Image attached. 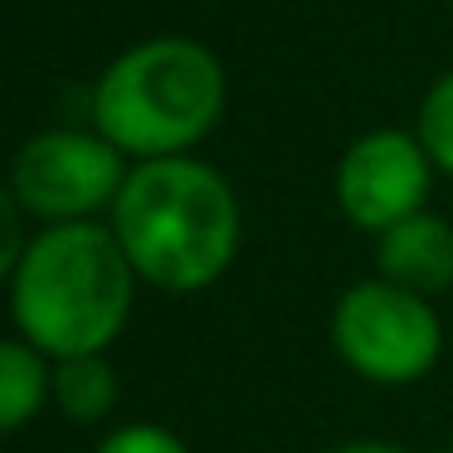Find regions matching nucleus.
Returning a JSON list of instances; mask_svg holds the SVG:
<instances>
[{
  "mask_svg": "<svg viewBox=\"0 0 453 453\" xmlns=\"http://www.w3.org/2000/svg\"><path fill=\"white\" fill-rule=\"evenodd\" d=\"M108 225L137 278L161 293L215 288L234 268L244 239L234 186L200 157L137 161Z\"/></svg>",
  "mask_w": 453,
  "mask_h": 453,
  "instance_id": "nucleus-1",
  "label": "nucleus"
},
{
  "mask_svg": "<svg viewBox=\"0 0 453 453\" xmlns=\"http://www.w3.org/2000/svg\"><path fill=\"white\" fill-rule=\"evenodd\" d=\"M11 317L15 336L50 361L108 356L122 336L137 297V268L122 254L112 225H44L30 234L20 264L11 268Z\"/></svg>",
  "mask_w": 453,
  "mask_h": 453,
  "instance_id": "nucleus-2",
  "label": "nucleus"
},
{
  "mask_svg": "<svg viewBox=\"0 0 453 453\" xmlns=\"http://www.w3.org/2000/svg\"><path fill=\"white\" fill-rule=\"evenodd\" d=\"M229 79L215 50L190 35H157L122 50L93 83V132L132 161L196 157L225 118Z\"/></svg>",
  "mask_w": 453,
  "mask_h": 453,
  "instance_id": "nucleus-3",
  "label": "nucleus"
},
{
  "mask_svg": "<svg viewBox=\"0 0 453 453\" xmlns=\"http://www.w3.org/2000/svg\"><path fill=\"white\" fill-rule=\"evenodd\" d=\"M332 346L361 380L414 385L439 365L443 322L429 297L385 283V278H365L336 297Z\"/></svg>",
  "mask_w": 453,
  "mask_h": 453,
  "instance_id": "nucleus-4",
  "label": "nucleus"
},
{
  "mask_svg": "<svg viewBox=\"0 0 453 453\" xmlns=\"http://www.w3.org/2000/svg\"><path fill=\"white\" fill-rule=\"evenodd\" d=\"M127 157L103 132L54 127L30 137L11 161V200L25 219L44 225H79L118 205L127 186Z\"/></svg>",
  "mask_w": 453,
  "mask_h": 453,
  "instance_id": "nucleus-5",
  "label": "nucleus"
},
{
  "mask_svg": "<svg viewBox=\"0 0 453 453\" xmlns=\"http://www.w3.org/2000/svg\"><path fill=\"white\" fill-rule=\"evenodd\" d=\"M429 190H434L429 151L414 132L400 127H375L365 137H356L342 151L332 176V196L346 225L365 229L375 239L385 229H395L400 219L429 210Z\"/></svg>",
  "mask_w": 453,
  "mask_h": 453,
  "instance_id": "nucleus-6",
  "label": "nucleus"
},
{
  "mask_svg": "<svg viewBox=\"0 0 453 453\" xmlns=\"http://www.w3.org/2000/svg\"><path fill=\"white\" fill-rule=\"evenodd\" d=\"M375 264L385 283H400L419 297L449 293L453 288V225L434 210L400 219L375 239Z\"/></svg>",
  "mask_w": 453,
  "mask_h": 453,
  "instance_id": "nucleus-7",
  "label": "nucleus"
},
{
  "mask_svg": "<svg viewBox=\"0 0 453 453\" xmlns=\"http://www.w3.org/2000/svg\"><path fill=\"white\" fill-rule=\"evenodd\" d=\"M44 400H54V361L25 336H11L0 346V429H25Z\"/></svg>",
  "mask_w": 453,
  "mask_h": 453,
  "instance_id": "nucleus-8",
  "label": "nucleus"
},
{
  "mask_svg": "<svg viewBox=\"0 0 453 453\" xmlns=\"http://www.w3.org/2000/svg\"><path fill=\"white\" fill-rule=\"evenodd\" d=\"M118 365L108 356H73V361H54V404L64 419L73 424H98L118 410Z\"/></svg>",
  "mask_w": 453,
  "mask_h": 453,
  "instance_id": "nucleus-9",
  "label": "nucleus"
},
{
  "mask_svg": "<svg viewBox=\"0 0 453 453\" xmlns=\"http://www.w3.org/2000/svg\"><path fill=\"white\" fill-rule=\"evenodd\" d=\"M414 137L424 142L434 171L453 176V69L443 79H434V88L424 93L419 118H414Z\"/></svg>",
  "mask_w": 453,
  "mask_h": 453,
  "instance_id": "nucleus-10",
  "label": "nucleus"
},
{
  "mask_svg": "<svg viewBox=\"0 0 453 453\" xmlns=\"http://www.w3.org/2000/svg\"><path fill=\"white\" fill-rule=\"evenodd\" d=\"M98 453H190V449L166 424H118L112 434H103Z\"/></svg>",
  "mask_w": 453,
  "mask_h": 453,
  "instance_id": "nucleus-11",
  "label": "nucleus"
},
{
  "mask_svg": "<svg viewBox=\"0 0 453 453\" xmlns=\"http://www.w3.org/2000/svg\"><path fill=\"white\" fill-rule=\"evenodd\" d=\"M332 453H404V449L390 439H351V443H336Z\"/></svg>",
  "mask_w": 453,
  "mask_h": 453,
  "instance_id": "nucleus-12",
  "label": "nucleus"
},
{
  "mask_svg": "<svg viewBox=\"0 0 453 453\" xmlns=\"http://www.w3.org/2000/svg\"><path fill=\"white\" fill-rule=\"evenodd\" d=\"M449 453H453V449H449Z\"/></svg>",
  "mask_w": 453,
  "mask_h": 453,
  "instance_id": "nucleus-13",
  "label": "nucleus"
}]
</instances>
